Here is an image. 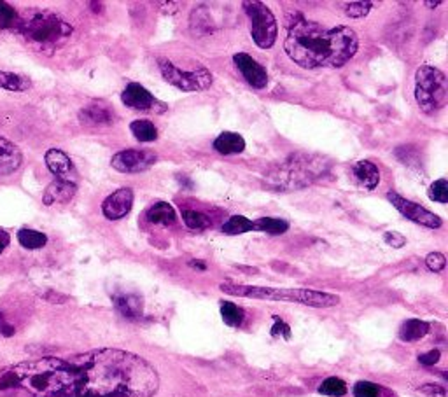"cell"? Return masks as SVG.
<instances>
[{"label": "cell", "instance_id": "1f68e13d", "mask_svg": "<svg viewBox=\"0 0 448 397\" xmlns=\"http://www.w3.org/2000/svg\"><path fill=\"white\" fill-rule=\"evenodd\" d=\"M356 397H382V389L377 383L371 382H358L354 385Z\"/></svg>", "mask_w": 448, "mask_h": 397}, {"label": "cell", "instance_id": "ba28073f", "mask_svg": "<svg viewBox=\"0 0 448 397\" xmlns=\"http://www.w3.org/2000/svg\"><path fill=\"white\" fill-rule=\"evenodd\" d=\"M387 200L394 205V209H396L397 212H401L406 219L413 220V222H417V225L433 229L441 228V225H443V220H441L436 214L429 212V210L424 209L422 205L413 203V201L399 196L397 193H393V191L387 193Z\"/></svg>", "mask_w": 448, "mask_h": 397}, {"label": "cell", "instance_id": "9c48e42d", "mask_svg": "<svg viewBox=\"0 0 448 397\" xmlns=\"http://www.w3.org/2000/svg\"><path fill=\"white\" fill-rule=\"evenodd\" d=\"M158 162V156L151 151H121V153L114 154L110 159L112 168L123 173H137L144 172V170L151 168L154 163Z\"/></svg>", "mask_w": 448, "mask_h": 397}, {"label": "cell", "instance_id": "44dd1931", "mask_svg": "<svg viewBox=\"0 0 448 397\" xmlns=\"http://www.w3.org/2000/svg\"><path fill=\"white\" fill-rule=\"evenodd\" d=\"M429 333V324L424 322V320L419 319H410L406 322H403L401 329H399V338L403 342H419V340L424 338Z\"/></svg>", "mask_w": 448, "mask_h": 397}, {"label": "cell", "instance_id": "8fae6325", "mask_svg": "<svg viewBox=\"0 0 448 397\" xmlns=\"http://www.w3.org/2000/svg\"><path fill=\"white\" fill-rule=\"evenodd\" d=\"M233 62H235V67L238 68L242 77L247 81V84H251L256 90L266 88L268 72L258 60H254L251 55H247V53H236V55L233 56Z\"/></svg>", "mask_w": 448, "mask_h": 397}, {"label": "cell", "instance_id": "4fadbf2b", "mask_svg": "<svg viewBox=\"0 0 448 397\" xmlns=\"http://www.w3.org/2000/svg\"><path fill=\"white\" fill-rule=\"evenodd\" d=\"M44 162H46V166L49 168V172L53 175L60 179V181H69L74 182L77 181V170H75L74 163H72L71 157L60 149H49L44 156Z\"/></svg>", "mask_w": 448, "mask_h": 397}, {"label": "cell", "instance_id": "cb8c5ba5", "mask_svg": "<svg viewBox=\"0 0 448 397\" xmlns=\"http://www.w3.org/2000/svg\"><path fill=\"white\" fill-rule=\"evenodd\" d=\"M254 229L268 235H284L289 229V222L286 219H277V217H263L254 222Z\"/></svg>", "mask_w": 448, "mask_h": 397}, {"label": "cell", "instance_id": "30bf717a", "mask_svg": "<svg viewBox=\"0 0 448 397\" xmlns=\"http://www.w3.org/2000/svg\"><path fill=\"white\" fill-rule=\"evenodd\" d=\"M121 100L126 107L134 110H149V112H165L166 105L160 100H156L146 88L138 83H130L125 88L121 94Z\"/></svg>", "mask_w": 448, "mask_h": 397}, {"label": "cell", "instance_id": "7c38bea8", "mask_svg": "<svg viewBox=\"0 0 448 397\" xmlns=\"http://www.w3.org/2000/svg\"><path fill=\"white\" fill-rule=\"evenodd\" d=\"M134 207V191L130 188H121L105 198L102 203V212L107 219L118 220L128 216Z\"/></svg>", "mask_w": 448, "mask_h": 397}, {"label": "cell", "instance_id": "3957f363", "mask_svg": "<svg viewBox=\"0 0 448 397\" xmlns=\"http://www.w3.org/2000/svg\"><path fill=\"white\" fill-rule=\"evenodd\" d=\"M221 291L229 296L266 301H286V303L307 305L312 308H329L340 303V298L327 292L312 291V289H279L260 287V285H238V283H221Z\"/></svg>", "mask_w": 448, "mask_h": 397}, {"label": "cell", "instance_id": "d4e9b609", "mask_svg": "<svg viewBox=\"0 0 448 397\" xmlns=\"http://www.w3.org/2000/svg\"><path fill=\"white\" fill-rule=\"evenodd\" d=\"M132 133L138 142H154L158 138V128L147 119H137L130 125Z\"/></svg>", "mask_w": 448, "mask_h": 397}, {"label": "cell", "instance_id": "74e56055", "mask_svg": "<svg viewBox=\"0 0 448 397\" xmlns=\"http://www.w3.org/2000/svg\"><path fill=\"white\" fill-rule=\"evenodd\" d=\"M421 394H424L425 397H447V390L441 385H436V383L421 387Z\"/></svg>", "mask_w": 448, "mask_h": 397}, {"label": "cell", "instance_id": "52a82bcc", "mask_svg": "<svg viewBox=\"0 0 448 397\" xmlns=\"http://www.w3.org/2000/svg\"><path fill=\"white\" fill-rule=\"evenodd\" d=\"M160 72L166 83L182 91H201L212 84V74L203 67L197 71H181L169 60H160Z\"/></svg>", "mask_w": 448, "mask_h": 397}, {"label": "cell", "instance_id": "d590c367", "mask_svg": "<svg viewBox=\"0 0 448 397\" xmlns=\"http://www.w3.org/2000/svg\"><path fill=\"white\" fill-rule=\"evenodd\" d=\"M275 324H273V327H271V336H284L286 340L291 338V329H289V326H287L284 320H280L279 317H275Z\"/></svg>", "mask_w": 448, "mask_h": 397}, {"label": "cell", "instance_id": "f546056e", "mask_svg": "<svg viewBox=\"0 0 448 397\" xmlns=\"http://www.w3.org/2000/svg\"><path fill=\"white\" fill-rule=\"evenodd\" d=\"M182 220H184V225L188 226V228L197 229V231L207 229L210 226L209 217L197 212V210H184V212H182Z\"/></svg>", "mask_w": 448, "mask_h": 397}, {"label": "cell", "instance_id": "f35d334b", "mask_svg": "<svg viewBox=\"0 0 448 397\" xmlns=\"http://www.w3.org/2000/svg\"><path fill=\"white\" fill-rule=\"evenodd\" d=\"M440 357H441L440 350H431V352H427V354L419 355V362L424 364V366H434V364L440 361Z\"/></svg>", "mask_w": 448, "mask_h": 397}, {"label": "cell", "instance_id": "d6986e66", "mask_svg": "<svg viewBox=\"0 0 448 397\" xmlns=\"http://www.w3.org/2000/svg\"><path fill=\"white\" fill-rule=\"evenodd\" d=\"M354 175L356 179H358L366 189H370V191H373L378 185V182H380V172H378L377 165L371 162H366V159L356 163Z\"/></svg>", "mask_w": 448, "mask_h": 397}, {"label": "cell", "instance_id": "836d02e7", "mask_svg": "<svg viewBox=\"0 0 448 397\" xmlns=\"http://www.w3.org/2000/svg\"><path fill=\"white\" fill-rule=\"evenodd\" d=\"M425 264H427L431 272L440 273L443 272L445 266H447V257H445L443 254H440V252H431V254L425 257Z\"/></svg>", "mask_w": 448, "mask_h": 397}, {"label": "cell", "instance_id": "603a6c76", "mask_svg": "<svg viewBox=\"0 0 448 397\" xmlns=\"http://www.w3.org/2000/svg\"><path fill=\"white\" fill-rule=\"evenodd\" d=\"M18 242H20L21 247L27 248V251H39V248L46 247L47 236L44 235V233L37 231V229L23 228L18 231Z\"/></svg>", "mask_w": 448, "mask_h": 397}, {"label": "cell", "instance_id": "7a4b0ae2", "mask_svg": "<svg viewBox=\"0 0 448 397\" xmlns=\"http://www.w3.org/2000/svg\"><path fill=\"white\" fill-rule=\"evenodd\" d=\"M287 56L303 68H340L354 58L359 39L349 27H324L299 18L287 31Z\"/></svg>", "mask_w": 448, "mask_h": 397}, {"label": "cell", "instance_id": "2e32d148", "mask_svg": "<svg viewBox=\"0 0 448 397\" xmlns=\"http://www.w3.org/2000/svg\"><path fill=\"white\" fill-rule=\"evenodd\" d=\"M214 149L224 156H232V154L244 153L245 140L242 135L233 133V131H223L219 137L214 140Z\"/></svg>", "mask_w": 448, "mask_h": 397}, {"label": "cell", "instance_id": "83f0119b", "mask_svg": "<svg viewBox=\"0 0 448 397\" xmlns=\"http://www.w3.org/2000/svg\"><path fill=\"white\" fill-rule=\"evenodd\" d=\"M347 390H349L347 389V383L343 382L342 378L336 376L326 378V380L321 383V387H319V392L327 397H343L347 394Z\"/></svg>", "mask_w": 448, "mask_h": 397}, {"label": "cell", "instance_id": "8992f818", "mask_svg": "<svg viewBox=\"0 0 448 397\" xmlns=\"http://www.w3.org/2000/svg\"><path fill=\"white\" fill-rule=\"evenodd\" d=\"M244 9L251 20V36L256 46L261 49H270L277 40V20L268 5L258 0H247L244 2Z\"/></svg>", "mask_w": 448, "mask_h": 397}, {"label": "cell", "instance_id": "ac0fdd59", "mask_svg": "<svg viewBox=\"0 0 448 397\" xmlns=\"http://www.w3.org/2000/svg\"><path fill=\"white\" fill-rule=\"evenodd\" d=\"M79 121L86 126H103L112 123V112L107 107L90 105L79 112Z\"/></svg>", "mask_w": 448, "mask_h": 397}, {"label": "cell", "instance_id": "484cf974", "mask_svg": "<svg viewBox=\"0 0 448 397\" xmlns=\"http://www.w3.org/2000/svg\"><path fill=\"white\" fill-rule=\"evenodd\" d=\"M252 229H254V222L249 220L247 217H244V216L229 217V219L223 225V233L224 235H229V236L244 235V233L252 231Z\"/></svg>", "mask_w": 448, "mask_h": 397}, {"label": "cell", "instance_id": "5bb4252c", "mask_svg": "<svg viewBox=\"0 0 448 397\" xmlns=\"http://www.w3.org/2000/svg\"><path fill=\"white\" fill-rule=\"evenodd\" d=\"M75 193H77V185H75L74 182L56 179V181L51 182V184L46 188V191H44L42 203L47 205V207L69 203V201L75 196Z\"/></svg>", "mask_w": 448, "mask_h": 397}, {"label": "cell", "instance_id": "6da1fadb", "mask_svg": "<svg viewBox=\"0 0 448 397\" xmlns=\"http://www.w3.org/2000/svg\"><path fill=\"white\" fill-rule=\"evenodd\" d=\"M74 380L67 397H151L160 376L149 362L116 348L88 352L71 359Z\"/></svg>", "mask_w": 448, "mask_h": 397}, {"label": "cell", "instance_id": "7402d4cb", "mask_svg": "<svg viewBox=\"0 0 448 397\" xmlns=\"http://www.w3.org/2000/svg\"><path fill=\"white\" fill-rule=\"evenodd\" d=\"M30 86V79L23 77V75L12 74V72L0 71V90L12 91V93H23V91H27Z\"/></svg>", "mask_w": 448, "mask_h": 397}, {"label": "cell", "instance_id": "f1b7e54d", "mask_svg": "<svg viewBox=\"0 0 448 397\" xmlns=\"http://www.w3.org/2000/svg\"><path fill=\"white\" fill-rule=\"evenodd\" d=\"M21 16L18 14L11 4H5L0 0V28H14L20 27Z\"/></svg>", "mask_w": 448, "mask_h": 397}, {"label": "cell", "instance_id": "ffe728a7", "mask_svg": "<svg viewBox=\"0 0 448 397\" xmlns=\"http://www.w3.org/2000/svg\"><path fill=\"white\" fill-rule=\"evenodd\" d=\"M147 220L151 225H160V226H172L175 220H177V216H175V210L170 203L166 201H160V203L153 205L149 210H147Z\"/></svg>", "mask_w": 448, "mask_h": 397}, {"label": "cell", "instance_id": "4316f807", "mask_svg": "<svg viewBox=\"0 0 448 397\" xmlns=\"http://www.w3.org/2000/svg\"><path fill=\"white\" fill-rule=\"evenodd\" d=\"M221 317H223L224 324L229 327H238L244 322V310L238 305L232 303V301H224L221 305Z\"/></svg>", "mask_w": 448, "mask_h": 397}, {"label": "cell", "instance_id": "5b68a950", "mask_svg": "<svg viewBox=\"0 0 448 397\" xmlns=\"http://www.w3.org/2000/svg\"><path fill=\"white\" fill-rule=\"evenodd\" d=\"M415 100L425 114H434L448 102L447 75L436 67L422 65L415 74Z\"/></svg>", "mask_w": 448, "mask_h": 397}, {"label": "cell", "instance_id": "e575fe53", "mask_svg": "<svg viewBox=\"0 0 448 397\" xmlns=\"http://www.w3.org/2000/svg\"><path fill=\"white\" fill-rule=\"evenodd\" d=\"M384 242H386L387 245H390V247L394 248H401L403 245L406 244V238L401 235V233H396V231H389L384 235Z\"/></svg>", "mask_w": 448, "mask_h": 397}, {"label": "cell", "instance_id": "e0dca14e", "mask_svg": "<svg viewBox=\"0 0 448 397\" xmlns=\"http://www.w3.org/2000/svg\"><path fill=\"white\" fill-rule=\"evenodd\" d=\"M114 307L125 319L137 320L142 317V299L135 294L114 296Z\"/></svg>", "mask_w": 448, "mask_h": 397}, {"label": "cell", "instance_id": "d6a6232c", "mask_svg": "<svg viewBox=\"0 0 448 397\" xmlns=\"http://www.w3.org/2000/svg\"><path fill=\"white\" fill-rule=\"evenodd\" d=\"M371 8H373V2H352V4L347 5V16L350 18H364V16L370 14Z\"/></svg>", "mask_w": 448, "mask_h": 397}, {"label": "cell", "instance_id": "b9f144b4", "mask_svg": "<svg viewBox=\"0 0 448 397\" xmlns=\"http://www.w3.org/2000/svg\"><path fill=\"white\" fill-rule=\"evenodd\" d=\"M189 266H193V268H198V270H201V272H203L205 268V264L203 263H200V261H191V263H189Z\"/></svg>", "mask_w": 448, "mask_h": 397}, {"label": "cell", "instance_id": "60d3db41", "mask_svg": "<svg viewBox=\"0 0 448 397\" xmlns=\"http://www.w3.org/2000/svg\"><path fill=\"white\" fill-rule=\"evenodd\" d=\"M9 244H11V236H9V233L5 229L0 228V254L9 247Z\"/></svg>", "mask_w": 448, "mask_h": 397}, {"label": "cell", "instance_id": "8d00e7d4", "mask_svg": "<svg viewBox=\"0 0 448 397\" xmlns=\"http://www.w3.org/2000/svg\"><path fill=\"white\" fill-rule=\"evenodd\" d=\"M14 387H20V380H18V376H16L14 371H9V373H5L4 376L0 378V390H5V389H14Z\"/></svg>", "mask_w": 448, "mask_h": 397}, {"label": "cell", "instance_id": "277c9868", "mask_svg": "<svg viewBox=\"0 0 448 397\" xmlns=\"http://www.w3.org/2000/svg\"><path fill=\"white\" fill-rule=\"evenodd\" d=\"M20 31L27 40H30L36 46L51 49L58 46L63 40H67L72 34V27L60 16L49 11H37L27 18L21 20Z\"/></svg>", "mask_w": 448, "mask_h": 397}, {"label": "cell", "instance_id": "4dcf8cb0", "mask_svg": "<svg viewBox=\"0 0 448 397\" xmlns=\"http://www.w3.org/2000/svg\"><path fill=\"white\" fill-rule=\"evenodd\" d=\"M429 200L436 201V203H447L448 201V182L447 179H440L434 182L427 191Z\"/></svg>", "mask_w": 448, "mask_h": 397}, {"label": "cell", "instance_id": "ab89813d", "mask_svg": "<svg viewBox=\"0 0 448 397\" xmlns=\"http://www.w3.org/2000/svg\"><path fill=\"white\" fill-rule=\"evenodd\" d=\"M0 336H4V338H11V336H14V327L5 320L2 311H0Z\"/></svg>", "mask_w": 448, "mask_h": 397}, {"label": "cell", "instance_id": "9a60e30c", "mask_svg": "<svg viewBox=\"0 0 448 397\" xmlns=\"http://www.w3.org/2000/svg\"><path fill=\"white\" fill-rule=\"evenodd\" d=\"M23 163V154L8 138L0 137V177H8L20 168Z\"/></svg>", "mask_w": 448, "mask_h": 397}, {"label": "cell", "instance_id": "7bdbcfd3", "mask_svg": "<svg viewBox=\"0 0 448 397\" xmlns=\"http://www.w3.org/2000/svg\"><path fill=\"white\" fill-rule=\"evenodd\" d=\"M440 4H441L440 0H436V2H425V5H427V8H438Z\"/></svg>", "mask_w": 448, "mask_h": 397}]
</instances>
